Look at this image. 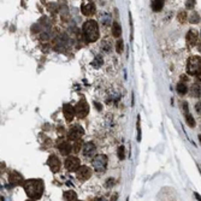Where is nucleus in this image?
Masks as SVG:
<instances>
[{
	"instance_id": "1",
	"label": "nucleus",
	"mask_w": 201,
	"mask_h": 201,
	"mask_svg": "<svg viewBox=\"0 0 201 201\" xmlns=\"http://www.w3.org/2000/svg\"><path fill=\"white\" fill-rule=\"evenodd\" d=\"M23 187L29 199L39 200L43 194L45 183L42 180H27L23 183Z\"/></svg>"
},
{
	"instance_id": "2",
	"label": "nucleus",
	"mask_w": 201,
	"mask_h": 201,
	"mask_svg": "<svg viewBox=\"0 0 201 201\" xmlns=\"http://www.w3.org/2000/svg\"><path fill=\"white\" fill-rule=\"evenodd\" d=\"M83 34L88 42H95L99 39V26L95 21H87L83 24Z\"/></svg>"
},
{
	"instance_id": "3",
	"label": "nucleus",
	"mask_w": 201,
	"mask_h": 201,
	"mask_svg": "<svg viewBox=\"0 0 201 201\" xmlns=\"http://www.w3.org/2000/svg\"><path fill=\"white\" fill-rule=\"evenodd\" d=\"M188 73L195 75L201 81V58L197 56H193L188 60Z\"/></svg>"
},
{
	"instance_id": "4",
	"label": "nucleus",
	"mask_w": 201,
	"mask_h": 201,
	"mask_svg": "<svg viewBox=\"0 0 201 201\" xmlns=\"http://www.w3.org/2000/svg\"><path fill=\"white\" fill-rule=\"evenodd\" d=\"M92 164L96 172H104L107 166V157L104 154H99L93 159Z\"/></svg>"
},
{
	"instance_id": "5",
	"label": "nucleus",
	"mask_w": 201,
	"mask_h": 201,
	"mask_svg": "<svg viewBox=\"0 0 201 201\" xmlns=\"http://www.w3.org/2000/svg\"><path fill=\"white\" fill-rule=\"evenodd\" d=\"M75 110H76V115L78 118H84L88 112H89V105H88V103L86 101V100H81V101L77 103L76 107H75Z\"/></svg>"
},
{
	"instance_id": "6",
	"label": "nucleus",
	"mask_w": 201,
	"mask_h": 201,
	"mask_svg": "<svg viewBox=\"0 0 201 201\" xmlns=\"http://www.w3.org/2000/svg\"><path fill=\"white\" fill-rule=\"evenodd\" d=\"M81 11L84 16H92L95 12V4L92 0H83L81 5Z\"/></svg>"
},
{
	"instance_id": "7",
	"label": "nucleus",
	"mask_w": 201,
	"mask_h": 201,
	"mask_svg": "<svg viewBox=\"0 0 201 201\" xmlns=\"http://www.w3.org/2000/svg\"><path fill=\"white\" fill-rule=\"evenodd\" d=\"M83 134H84V131H83V129L81 127H78V125H73L72 128H70L68 136H69V139L71 141H76V140L81 139V137L83 136Z\"/></svg>"
},
{
	"instance_id": "8",
	"label": "nucleus",
	"mask_w": 201,
	"mask_h": 201,
	"mask_svg": "<svg viewBox=\"0 0 201 201\" xmlns=\"http://www.w3.org/2000/svg\"><path fill=\"white\" fill-rule=\"evenodd\" d=\"M65 168L70 172L78 170V168H80V159H77L76 157H68L66 160H65Z\"/></svg>"
},
{
	"instance_id": "9",
	"label": "nucleus",
	"mask_w": 201,
	"mask_h": 201,
	"mask_svg": "<svg viewBox=\"0 0 201 201\" xmlns=\"http://www.w3.org/2000/svg\"><path fill=\"white\" fill-rule=\"evenodd\" d=\"M57 147H58L59 152H60L63 155H69L70 152L72 150V146H71L68 141H65V140H59L58 143H57Z\"/></svg>"
},
{
	"instance_id": "10",
	"label": "nucleus",
	"mask_w": 201,
	"mask_h": 201,
	"mask_svg": "<svg viewBox=\"0 0 201 201\" xmlns=\"http://www.w3.org/2000/svg\"><path fill=\"white\" fill-rule=\"evenodd\" d=\"M63 113H64V117L68 122H71L73 119L75 115H76V110L70 104H64V106H63Z\"/></svg>"
},
{
	"instance_id": "11",
	"label": "nucleus",
	"mask_w": 201,
	"mask_h": 201,
	"mask_svg": "<svg viewBox=\"0 0 201 201\" xmlns=\"http://www.w3.org/2000/svg\"><path fill=\"white\" fill-rule=\"evenodd\" d=\"M92 176V171L88 166H80L77 170V178L81 181H87Z\"/></svg>"
},
{
	"instance_id": "12",
	"label": "nucleus",
	"mask_w": 201,
	"mask_h": 201,
	"mask_svg": "<svg viewBox=\"0 0 201 201\" xmlns=\"http://www.w3.org/2000/svg\"><path fill=\"white\" fill-rule=\"evenodd\" d=\"M9 181H10V183H11L12 185L17 187V185H21V184L23 183V177H22L21 173H18V172H16V171H12V172H10V175H9Z\"/></svg>"
},
{
	"instance_id": "13",
	"label": "nucleus",
	"mask_w": 201,
	"mask_h": 201,
	"mask_svg": "<svg viewBox=\"0 0 201 201\" xmlns=\"http://www.w3.org/2000/svg\"><path fill=\"white\" fill-rule=\"evenodd\" d=\"M48 166L51 169L52 172H58L60 170V160L56 155H51L48 158Z\"/></svg>"
},
{
	"instance_id": "14",
	"label": "nucleus",
	"mask_w": 201,
	"mask_h": 201,
	"mask_svg": "<svg viewBox=\"0 0 201 201\" xmlns=\"http://www.w3.org/2000/svg\"><path fill=\"white\" fill-rule=\"evenodd\" d=\"M82 152H83V155H84V157H87V158H92V157L96 153V148H95L94 143L88 142V143H86V145L83 146Z\"/></svg>"
},
{
	"instance_id": "15",
	"label": "nucleus",
	"mask_w": 201,
	"mask_h": 201,
	"mask_svg": "<svg viewBox=\"0 0 201 201\" xmlns=\"http://www.w3.org/2000/svg\"><path fill=\"white\" fill-rule=\"evenodd\" d=\"M185 39H187L188 45H189V46H194L196 43V40H197V33H196V30L190 29L189 31L187 33Z\"/></svg>"
},
{
	"instance_id": "16",
	"label": "nucleus",
	"mask_w": 201,
	"mask_h": 201,
	"mask_svg": "<svg viewBox=\"0 0 201 201\" xmlns=\"http://www.w3.org/2000/svg\"><path fill=\"white\" fill-rule=\"evenodd\" d=\"M183 107H184V110H185V122H187V124L189 125V127L194 128V127H195V120H194L193 116L189 113V112H188V105H187V104H183Z\"/></svg>"
},
{
	"instance_id": "17",
	"label": "nucleus",
	"mask_w": 201,
	"mask_h": 201,
	"mask_svg": "<svg viewBox=\"0 0 201 201\" xmlns=\"http://www.w3.org/2000/svg\"><path fill=\"white\" fill-rule=\"evenodd\" d=\"M120 34H122V28H120V26L117 22H115L113 24H112V35L116 36V37H119Z\"/></svg>"
},
{
	"instance_id": "18",
	"label": "nucleus",
	"mask_w": 201,
	"mask_h": 201,
	"mask_svg": "<svg viewBox=\"0 0 201 201\" xmlns=\"http://www.w3.org/2000/svg\"><path fill=\"white\" fill-rule=\"evenodd\" d=\"M163 6H164V0H154L152 4V9L155 12H159L163 9Z\"/></svg>"
},
{
	"instance_id": "19",
	"label": "nucleus",
	"mask_w": 201,
	"mask_h": 201,
	"mask_svg": "<svg viewBox=\"0 0 201 201\" xmlns=\"http://www.w3.org/2000/svg\"><path fill=\"white\" fill-rule=\"evenodd\" d=\"M63 197H64L65 200H71V201H75L77 200V194L72 192V190H68L64 193V195H63Z\"/></svg>"
},
{
	"instance_id": "20",
	"label": "nucleus",
	"mask_w": 201,
	"mask_h": 201,
	"mask_svg": "<svg viewBox=\"0 0 201 201\" xmlns=\"http://www.w3.org/2000/svg\"><path fill=\"white\" fill-rule=\"evenodd\" d=\"M177 92H178V94H181V95H184V94L187 93V87H185L184 83H178V84H177Z\"/></svg>"
},
{
	"instance_id": "21",
	"label": "nucleus",
	"mask_w": 201,
	"mask_h": 201,
	"mask_svg": "<svg viewBox=\"0 0 201 201\" xmlns=\"http://www.w3.org/2000/svg\"><path fill=\"white\" fill-rule=\"evenodd\" d=\"M81 148H82V143H81V141H80V140H76V141H75V145L72 146V150H73L75 153H78Z\"/></svg>"
},
{
	"instance_id": "22",
	"label": "nucleus",
	"mask_w": 201,
	"mask_h": 201,
	"mask_svg": "<svg viewBox=\"0 0 201 201\" xmlns=\"http://www.w3.org/2000/svg\"><path fill=\"white\" fill-rule=\"evenodd\" d=\"M199 21H200V16L196 14V12H193V14L190 15L189 22H190L192 24H194V23H199Z\"/></svg>"
},
{
	"instance_id": "23",
	"label": "nucleus",
	"mask_w": 201,
	"mask_h": 201,
	"mask_svg": "<svg viewBox=\"0 0 201 201\" xmlns=\"http://www.w3.org/2000/svg\"><path fill=\"white\" fill-rule=\"evenodd\" d=\"M123 47H124V45H123V40H118L117 41V43H116V49H117V52L118 53H122L123 52Z\"/></svg>"
},
{
	"instance_id": "24",
	"label": "nucleus",
	"mask_w": 201,
	"mask_h": 201,
	"mask_svg": "<svg viewBox=\"0 0 201 201\" xmlns=\"http://www.w3.org/2000/svg\"><path fill=\"white\" fill-rule=\"evenodd\" d=\"M177 18H178V21H180L181 23H184V22L187 21V14H185L184 11H182V12H180V14H178Z\"/></svg>"
},
{
	"instance_id": "25",
	"label": "nucleus",
	"mask_w": 201,
	"mask_h": 201,
	"mask_svg": "<svg viewBox=\"0 0 201 201\" xmlns=\"http://www.w3.org/2000/svg\"><path fill=\"white\" fill-rule=\"evenodd\" d=\"M192 91H193V95L194 96H200V87L197 84L196 86H193Z\"/></svg>"
},
{
	"instance_id": "26",
	"label": "nucleus",
	"mask_w": 201,
	"mask_h": 201,
	"mask_svg": "<svg viewBox=\"0 0 201 201\" xmlns=\"http://www.w3.org/2000/svg\"><path fill=\"white\" fill-rule=\"evenodd\" d=\"M118 158L120 160H124V158H125V155H124V147L123 146H120L118 148Z\"/></svg>"
},
{
	"instance_id": "27",
	"label": "nucleus",
	"mask_w": 201,
	"mask_h": 201,
	"mask_svg": "<svg viewBox=\"0 0 201 201\" xmlns=\"http://www.w3.org/2000/svg\"><path fill=\"white\" fill-rule=\"evenodd\" d=\"M195 110H196V112H197L199 115H201V103H197L195 105Z\"/></svg>"
},
{
	"instance_id": "28",
	"label": "nucleus",
	"mask_w": 201,
	"mask_h": 201,
	"mask_svg": "<svg viewBox=\"0 0 201 201\" xmlns=\"http://www.w3.org/2000/svg\"><path fill=\"white\" fill-rule=\"evenodd\" d=\"M193 6H194V0H188L187 7H188V9H193Z\"/></svg>"
},
{
	"instance_id": "29",
	"label": "nucleus",
	"mask_w": 201,
	"mask_h": 201,
	"mask_svg": "<svg viewBox=\"0 0 201 201\" xmlns=\"http://www.w3.org/2000/svg\"><path fill=\"white\" fill-rule=\"evenodd\" d=\"M195 196H196V199H197V200H200V201H201V196H200L199 194H196V193H195Z\"/></svg>"
},
{
	"instance_id": "30",
	"label": "nucleus",
	"mask_w": 201,
	"mask_h": 201,
	"mask_svg": "<svg viewBox=\"0 0 201 201\" xmlns=\"http://www.w3.org/2000/svg\"><path fill=\"white\" fill-rule=\"evenodd\" d=\"M199 140H200V142H201V135H199Z\"/></svg>"
},
{
	"instance_id": "31",
	"label": "nucleus",
	"mask_w": 201,
	"mask_h": 201,
	"mask_svg": "<svg viewBox=\"0 0 201 201\" xmlns=\"http://www.w3.org/2000/svg\"><path fill=\"white\" fill-rule=\"evenodd\" d=\"M200 36H201V33H200Z\"/></svg>"
}]
</instances>
